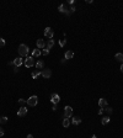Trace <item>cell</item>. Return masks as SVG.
I'll return each instance as SVG.
<instances>
[{"label": "cell", "instance_id": "obj_1", "mask_svg": "<svg viewBox=\"0 0 123 138\" xmlns=\"http://www.w3.org/2000/svg\"><path fill=\"white\" fill-rule=\"evenodd\" d=\"M17 52H19V54H20L21 57H27V56H28V52H30V48H28L26 45H20Z\"/></svg>", "mask_w": 123, "mask_h": 138}, {"label": "cell", "instance_id": "obj_2", "mask_svg": "<svg viewBox=\"0 0 123 138\" xmlns=\"http://www.w3.org/2000/svg\"><path fill=\"white\" fill-rule=\"evenodd\" d=\"M58 10H59V12H63V14H65V15H70V8H69V5L68 4H62L58 6Z\"/></svg>", "mask_w": 123, "mask_h": 138}, {"label": "cell", "instance_id": "obj_3", "mask_svg": "<svg viewBox=\"0 0 123 138\" xmlns=\"http://www.w3.org/2000/svg\"><path fill=\"white\" fill-rule=\"evenodd\" d=\"M26 102H27L28 106H36V105H37V102H38V97L36 96V95H32L30 99L26 101Z\"/></svg>", "mask_w": 123, "mask_h": 138}, {"label": "cell", "instance_id": "obj_4", "mask_svg": "<svg viewBox=\"0 0 123 138\" xmlns=\"http://www.w3.org/2000/svg\"><path fill=\"white\" fill-rule=\"evenodd\" d=\"M44 36H46L47 38H49V40H53L54 31H53L50 27H46V28H44Z\"/></svg>", "mask_w": 123, "mask_h": 138}, {"label": "cell", "instance_id": "obj_5", "mask_svg": "<svg viewBox=\"0 0 123 138\" xmlns=\"http://www.w3.org/2000/svg\"><path fill=\"white\" fill-rule=\"evenodd\" d=\"M71 113H73V108H71V106H65L64 107V118L71 117Z\"/></svg>", "mask_w": 123, "mask_h": 138}, {"label": "cell", "instance_id": "obj_6", "mask_svg": "<svg viewBox=\"0 0 123 138\" xmlns=\"http://www.w3.org/2000/svg\"><path fill=\"white\" fill-rule=\"evenodd\" d=\"M33 64H34L33 57H26V59H25V67L31 68V67H33Z\"/></svg>", "mask_w": 123, "mask_h": 138}, {"label": "cell", "instance_id": "obj_7", "mask_svg": "<svg viewBox=\"0 0 123 138\" xmlns=\"http://www.w3.org/2000/svg\"><path fill=\"white\" fill-rule=\"evenodd\" d=\"M59 101H60V96L58 95V94H52V95H50V102L53 105H57Z\"/></svg>", "mask_w": 123, "mask_h": 138}, {"label": "cell", "instance_id": "obj_8", "mask_svg": "<svg viewBox=\"0 0 123 138\" xmlns=\"http://www.w3.org/2000/svg\"><path fill=\"white\" fill-rule=\"evenodd\" d=\"M41 75L44 78V79H49L50 77H52V72H50V69H43Z\"/></svg>", "mask_w": 123, "mask_h": 138}, {"label": "cell", "instance_id": "obj_9", "mask_svg": "<svg viewBox=\"0 0 123 138\" xmlns=\"http://www.w3.org/2000/svg\"><path fill=\"white\" fill-rule=\"evenodd\" d=\"M27 113V108L26 107H20L19 108V111H17V116H19V117H24V116Z\"/></svg>", "mask_w": 123, "mask_h": 138}, {"label": "cell", "instance_id": "obj_10", "mask_svg": "<svg viewBox=\"0 0 123 138\" xmlns=\"http://www.w3.org/2000/svg\"><path fill=\"white\" fill-rule=\"evenodd\" d=\"M22 62H24V59H22V57H19V58H15V59H14V65H15L16 68H19L20 65H22Z\"/></svg>", "mask_w": 123, "mask_h": 138}, {"label": "cell", "instance_id": "obj_11", "mask_svg": "<svg viewBox=\"0 0 123 138\" xmlns=\"http://www.w3.org/2000/svg\"><path fill=\"white\" fill-rule=\"evenodd\" d=\"M98 105H100V107L101 108H103V107H106L108 104H107V100L106 99H103V97H101L100 100H98Z\"/></svg>", "mask_w": 123, "mask_h": 138}, {"label": "cell", "instance_id": "obj_12", "mask_svg": "<svg viewBox=\"0 0 123 138\" xmlns=\"http://www.w3.org/2000/svg\"><path fill=\"white\" fill-rule=\"evenodd\" d=\"M71 123H73V125H75V126H78L79 123H81V118L79 117V116H75V117L71 118Z\"/></svg>", "mask_w": 123, "mask_h": 138}, {"label": "cell", "instance_id": "obj_13", "mask_svg": "<svg viewBox=\"0 0 123 138\" xmlns=\"http://www.w3.org/2000/svg\"><path fill=\"white\" fill-rule=\"evenodd\" d=\"M44 46H46V43H44V41H43L42 38L37 40V47H38V49H43V48H44Z\"/></svg>", "mask_w": 123, "mask_h": 138}, {"label": "cell", "instance_id": "obj_14", "mask_svg": "<svg viewBox=\"0 0 123 138\" xmlns=\"http://www.w3.org/2000/svg\"><path fill=\"white\" fill-rule=\"evenodd\" d=\"M114 59L117 61V62L123 63V53H117V54L114 56Z\"/></svg>", "mask_w": 123, "mask_h": 138}, {"label": "cell", "instance_id": "obj_15", "mask_svg": "<svg viewBox=\"0 0 123 138\" xmlns=\"http://www.w3.org/2000/svg\"><path fill=\"white\" fill-rule=\"evenodd\" d=\"M73 57H74L73 51H67V52H65V59H71Z\"/></svg>", "mask_w": 123, "mask_h": 138}, {"label": "cell", "instance_id": "obj_16", "mask_svg": "<svg viewBox=\"0 0 123 138\" xmlns=\"http://www.w3.org/2000/svg\"><path fill=\"white\" fill-rule=\"evenodd\" d=\"M41 54H42V52H41V49H38V48L32 51V57H39Z\"/></svg>", "mask_w": 123, "mask_h": 138}, {"label": "cell", "instance_id": "obj_17", "mask_svg": "<svg viewBox=\"0 0 123 138\" xmlns=\"http://www.w3.org/2000/svg\"><path fill=\"white\" fill-rule=\"evenodd\" d=\"M43 67H44V63H43L42 61H38L37 63H36V68H37L38 70H41V69H43Z\"/></svg>", "mask_w": 123, "mask_h": 138}, {"label": "cell", "instance_id": "obj_18", "mask_svg": "<svg viewBox=\"0 0 123 138\" xmlns=\"http://www.w3.org/2000/svg\"><path fill=\"white\" fill-rule=\"evenodd\" d=\"M53 46H54V41L53 40H48V42H47V49H52L53 48Z\"/></svg>", "mask_w": 123, "mask_h": 138}, {"label": "cell", "instance_id": "obj_19", "mask_svg": "<svg viewBox=\"0 0 123 138\" xmlns=\"http://www.w3.org/2000/svg\"><path fill=\"white\" fill-rule=\"evenodd\" d=\"M41 73H42V70H34V72H32V79H36L37 77H39Z\"/></svg>", "mask_w": 123, "mask_h": 138}, {"label": "cell", "instance_id": "obj_20", "mask_svg": "<svg viewBox=\"0 0 123 138\" xmlns=\"http://www.w3.org/2000/svg\"><path fill=\"white\" fill-rule=\"evenodd\" d=\"M69 125H70V120L69 118H64L63 120V127H69Z\"/></svg>", "mask_w": 123, "mask_h": 138}, {"label": "cell", "instance_id": "obj_21", "mask_svg": "<svg viewBox=\"0 0 123 138\" xmlns=\"http://www.w3.org/2000/svg\"><path fill=\"white\" fill-rule=\"evenodd\" d=\"M110 120H111V118L108 117V116H106V117H103L102 120H101V123H102V125L105 126V125H107V123L110 122Z\"/></svg>", "mask_w": 123, "mask_h": 138}, {"label": "cell", "instance_id": "obj_22", "mask_svg": "<svg viewBox=\"0 0 123 138\" xmlns=\"http://www.w3.org/2000/svg\"><path fill=\"white\" fill-rule=\"evenodd\" d=\"M41 52H42V54H43V56H48V54H49V49H47V48H43V49L41 51Z\"/></svg>", "mask_w": 123, "mask_h": 138}, {"label": "cell", "instance_id": "obj_23", "mask_svg": "<svg viewBox=\"0 0 123 138\" xmlns=\"http://www.w3.org/2000/svg\"><path fill=\"white\" fill-rule=\"evenodd\" d=\"M8 122V117L4 116V117H0V123H6Z\"/></svg>", "mask_w": 123, "mask_h": 138}, {"label": "cell", "instance_id": "obj_24", "mask_svg": "<svg viewBox=\"0 0 123 138\" xmlns=\"http://www.w3.org/2000/svg\"><path fill=\"white\" fill-rule=\"evenodd\" d=\"M65 43H67L65 40H59V46L60 47H64V46H65Z\"/></svg>", "mask_w": 123, "mask_h": 138}, {"label": "cell", "instance_id": "obj_25", "mask_svg": "<svg viewBox=\"0 0 123 138\" xmlns=\"http://www.w3.org/2000/svg\"><path fill=\"white\" fill-rule=\"evenodd\" d=\"M4 46H5V40L0 37V48H1V47H4Z\"/></svg>", "mask_w": 123, "mask_h": 138}, {"label": "cell", "instance_id": "obj_26", "mask_svg": "<svg viewBox=\"0 0 123 138\" xmlns=\"http://www.w3.org/2000/svg\"><path fill=\"white\" fill-rule=\"evenodd\" d=\"M105 108H106V110H105V111H106L107 113H111V112H112V108H111V107H108V106H106Z\"/></svg>", "mask_w": 123, "mask_h": 138}, {"label": "cell", "instance_id": "obj_27", "mask_svg": "<svg viewBox=\"0 0 123 138\" xmlns=\"http://www.w3.org/2000/svg\"><path fill=\"white\" fill-rule=\"evenodd\" d=\"M25 102H26V101H25L24 99H20V100H19V104H25Z\"/></svg>", "mask_w": 123, "mask_h": 138}, {"label": "cell", "instance_id": "obj_28", "mask_svg": "<svg viewBox=\"0 0 123 138\" xmlns=\"http://www.w3.org/2000/svg\"><path fill=\"white\" fill-rule=\"evenodd\" d=\"M4 136V131H3V128H0V137H3Z\"/></svg>", "mask_w": 123, "mask_h": 138}, {"label": "cell", "instance_id": "obj_29", "mask_svg": "<svg viewBox=\"0 0 123 138\" xmlns=\"http://www.w3.org/2000/svg\"><path fill=\"white\" fill-rule=\"evenodd\" d=\"M102 112H103V108H100V110H98V115H101Z\"/></svg>", "mask_w": 123, "mask_h": 138}, {"label": "cell", "instance_id": "obj_30", "mask_svg": "<svg viewBox=\"0 0 123 138\" xmlns=\"http://www.w3.org/2000/svg\"><path fill=\"white\" fill-rule=\"evenodd\" d=\"M27 138H33V136L32 134H27Z\"/></svg>", "mask_w": 123, "mask_h": 138}, {"label": "cell", "instance_id": "obj_31", "mask_svg": "<svg viewBox=\"0 0 123 138\" xmlns=\"http://www.w3.org/2000/svg\"><path fill=\"white\" fill-rule=\"evenodd\" d=\"M121 72H122V73H123V63L121 64Z\"/></svg>", "mask_w": 123, "mask_h": 138}, {"label": "cell", "instance_id": "obj_32", "mask_svg": "<svg viewBox=\"0 0 123 138\" xmlns=\"http://www.w3.org/2000/svg\"><path fill=\"white\" fill-rule=\"evenodd\" d=\"M91 138H97V137H96V134H93V136H91Z\"/></svg>", "mask_w": 123, "mask_h": 138}]
</instances>
